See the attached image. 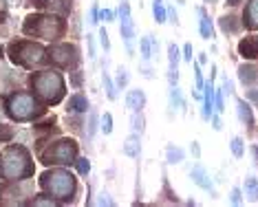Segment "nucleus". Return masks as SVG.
<instances>
[{
  "label": "nucleus",
  "instance_id": "1",
  "mask_svg": "<svg viewBox=\"0 0 258 207\" xmlns=\"http://www.w3.org/2000/svg\"><path fill=\"white\" fill-rule=\"evenodd\" d=\"M31 174H33V165L27 148L11 145V148H7L2 152V157H0V176L2 179L18 181V179H27Z\"/></svg>",
  "mask_w": 258,
  "mask_h": 207
},
{
  "label": "nucleus",
  "instance_id": "2",
  "mask_svg": "<svg viewBox=\"0 0 258 207\" xmlns=\"http://www.w3.org/2000/svg\"><path fill=\"white\" fill-rule=\"evenodd\" d=\"M31 86L38 92V97L47 101V104H58L64 97V79L55 70H45L31 77Z\"/></svg>",
  "mask_w": 258,
  "mask_h": 207
},
{
  "label": "nucleus",
  "instance_id": "3",
  "mask_svg": "<svg viewBox=\"0 0 258 207\" xmlns=\"http://www.w3.org/2000/svg\"><path fill=\"white\" fill-rule=\"evenodd\" d=\"M23 31L33 38L42 40H55L64 33V22L60 18L51 16H29L23 24Z\"/></svg>",
  "mask_w": 258,
  "mask_h": 207
},
{
  "label": "nucleus",
  "instance_id": "4",
  "mask_svg": "<svg viewBox=\"0 0 258 207\" xmlns=\"http://www.w3.org/2000/svg\"><path fill=\"white\" fill-rule=\"evenodd\" d=\"M40 183H42V187H45L47 192L53 194L55 198H62V201L71 198L73 192H75V179H73L67 170L45 172L42 179H40Z\"/></svg>",
  "mask_w": 258,
  "mask_h": 207
},
{
  "label": "nucleus",
  "instance_id": "5",
  "mask_svg": "<svg viewBox=\"0 0 258 207\" xmlns=\"http://www.w3.org/2000/svg\"><path fill=\"white\" fill-rule=\"evenodd\" d=\"M77 157V143L73 139H60L58 143H53L49 148V152L42 154V163L51 165V163H58V165H67L73 163Z\"/></svg>",
  "mask_w": 258,
  "mask_h": 207
},
{
  "label": "nucleus",
  "instance_id": "6",
  "mask_svg": "<svg viewBox=\"0 0 258 207\" xmlns=\"http://www.w3.org/2000/svg\"><path fill=\"white\" fill-rule=\"evenodd\" d=\"M9 53L11 60L20 66H33L45 60V48L40 44H31V42H18V44L14 42L9 46Z\"/></svg>",
  "mask_w": 258,
  "mask_h": 207
},
{
  "label": "nucleus",
  "instance_id": "7",
  "mask_svg": "<svg viewBox=\"0 0 258 207\" xmlns=\"http://www.w3.org/2000/svg\"><path fill=\"white\" fill-rule=\"evenodd\" d=\"M7 113H9L14 119L27 121V119H33V117H38V115H42L45 110L36 104L33 97L23 95V92H20V95H14L9 99V108H7Z\"/></svg>",
  "mask_w": 258,
  "mask_h": 207
},
{
  "label": "nucleus",
  "instance_id": "8",
  "mask_svg": "<svg viewBox=\"0 0 258 207\" xmlns=\"http://www.w3.org/2000/svg\"><path fill=\"white\" fill-rule=\"evenodd\" d=\"M49 55L58 66H73L77 62V48L73 44H58L49 51Z\"/></svg>",
  "mask_w": 258,
  "mask_h": 207
},
{
  "label": "nucleus",
  "instance_id": "9",
  "mask_svg": "<svg viewBox=\"0 0 258 207\" xmlns=\"http://www.w3.org/2000/svg\"><path fill=\"white\" fill-rule=\"evenodd\" d=\"M121 38H124L126 46L133 51V38H135V31H133V18H130V7L128 2H121Z\"/></svg>",
  "mask_w": 258,
  "mask_h": 207
},
{
  "label": "nucleus",
  "instance_id": "10",
  "mask_svg": "<svg viewBox=\"0 0 258 207\" xmlns=\"http://www.w3.org/2000/svg\"><path fill=\"white\" fill-rule=\"evenodd\" d=\"M238 53L247 60H256L258 57V40L254 38H245L238 42Z\"/></svg>",
  "mask_w": 258,
  "mask_h": 207
},
{
  "label": "nucleus",
  "instance_id": "11",
  "mask_svg": "<svg viewBox=\"0 0 258 207\" xmlns=\"http://www.w3.org/2000/svg\"><path fill=\"white\" fill-rule=\"evenodd\" d=\"M126 106H128L133 113H141V108L146 106V95L143 91H130L126 97Z\"/></svg>",
  "mask_w": 258,
  "mask_h": 207
},
{
  "label": "nucleus",
  "instance_id": "12",
  "mask_svg": "<svg viewBox=\"0 0 258 207\" xmlns=\"http://www.w3.org/2000/svg\"><path fill=\"white\" fill-rule=\"evenodd\" d=\"M245 24L249 29H258V0H249L247 11H245Z\"/></svg>",
  "mask_w": 258,
  "mask_h": 207
},
{
  "label": "nucleus",
  "instance_id": "13",
  "mask_svg": "<svg viewBox=\"0 0 258 207\" xmlns=\"http://www.w3.org/2000/svg\"><path fill=\"white\" fill-rule=\"evenodd\" d=\"M205 91V97H203V119H210V115H212V106H214V88L212 84H205L203 86Z\"/></svg>",
  "mask_w": 258,
  "mask_h": 207
},
{
  "label": "nucleus",
  "instance_id": "14",
  "mask_svg": "<svg viewBox=\"0 0 258 207\" xmlns=\"http://www.w3.org/2000/svg\"><path fill=\"white\" fill-rule=\"evenodd\" d=\"M139 150H141V145H139V137L137 135H130L128 139H126L121 152H124L126 157H139Z\"/></svg>",
  "mask_w": 258,
  "mask_h": 207
},
{
  "label": "nucleus",
  "instance_id": "15",
  "mask_svg": "<svg viewBox=\"0 0 258 207\" xmlns=\"http://www.w3.org/2000/svg\"><path fill=\"white\" fill-rule=\"evenodd\" d=\"M192 181H194L199 187H203V189H210L212 192V183H210V179H208V174H205V170L201 165H196L194 170H192Z\"/></svg>",
  "mask_w": 258,
  "mask_h": 207
},
{
  "label": "nucleus",
  "instance_id": "16",
  "mask_svg": "<svg viewBox=\"0 0 258 207\" xmlns=\"http://www.w3.org/2000/svg\"><path fill=\"white\" fill-rule=\"evenodd\" d=\"M236 110H238V119H240V121L247 123V126H252V123H254V113H252V108H249V104H245L243 99H238Z\"/></svg>",
  "mask_w": 258,
  "mask_h": 207
},
{
  "label": "nucleus",
  "instance_id": "17",
  "mask_svg": "<svg viewBox=\"0 0 258 207\" xmlns=\"http://www.w3.org/2000/svg\"><path fill=\"white\" fill-rule=\"evenodd\" d=\"M86 108H89V101H86V97L73 95L71 99H69V110H71V113H84Z\"/></svg>",
  "mask_w": 258,
  "mask_h": 207
},
{
  "label": "nucleus",
  "instance_id": "18",
  "mask_svg": "<svg viewBox=\"0 0 258 207\" xmlns=\"http://www.w3.org/2000/svg\"><path fill=\"white\" fill-rule=\"evenodd\" d=\"M245 194H247L252 201H258V179L256 176L249 174L247 179H245Z\"/></svg>",
  "mask_w": 258,
  "mask_h": 207
},
{
  "label": "nucleus",
  "instance_id": "19",
  "mask_svg": "<svg viewBox=\"0 0 258 207\" xmlns=\"http://www.w3.org/2000/svg\"><path fill=\"white\" fill-rule=\"evenodd\" d=\"M256 77H258V75H256V69H254V66H245V64H243V66L238 69V79H240L243 84H252Z\"/></svg>",
  "mask_w": 258,
  "mask_h": 207
},
{
  "label": "nucleus",
  "instance_id": "20",
  "mask_svg": "<svg viewBox=\"0 0 258 207\" xmlns=\"http://www.w3.org/2000/svg\"><path fill=\"white\" fill-rule=\"evenodd\" d=\"M201 35H203L205 40L214 38V29H212V22H210V18L205 16L203 11H201Z\"/></svg>",
  "mask_w": 258,
  "mask_h": 207
},
{
  "label": "nucleus",
  "instance_id": "21",
  "mask_svg": "<svg viewBox=\"0 0 258 207\" xmlns=\"http://www.w3.org/2000/svg\"><path fill=\"white\" fill-rule=\"evenodd\" d=\"M152 38L150 35H146V38H141V44H139V46H141V57L143 60H150L152 57Z\"/></svg>",
  "mask_w": 258,
  "mask_h": 207
},
{
  "label": "nucleus",
  "instance_id": "22",
  "mask_svg": "<svg viewBox=\"0 0 258 207\" xmlns=\"http://www.w3.org/2000/svg\"><path fill=\"white\" fill-rule=\"evenodd\" d=\"M152 13H155L157 22H165V9H164V4H161V0H155V4H152Z\"/></svg>",
  "mask_w": 258,
  "mask_h": 207
},
{
  "label": "nucleus",
  "instance_id": "23",
  "mask_svg": "<svg viewBox=\"0 0 258 207\" xmlns=\"http://www.w3.org/2000/svg\"><path fill=\"white\" fill-rule=\"evenodd\" d=\"M165 154H168V163H179V161L183 159V150L172 148V145H170V148L165 150Z\"/></svg>",
  "mask_w": 258,
  "mask_h": 207
},
{
  "label": "nucleus",
  "instance_id": "24",
  "mask_svg": "<svg viewBox=\"0 0 258 207\" xmlns=\"http://www.w3.org/2000/svg\"><path fill=\"white\" fill-rule=\"evenodd\" d=\"M232 154H234L236 159L243 157V139H240V137H234V139H232Z\"/></svg>",
  "mask_w": 258,
  "mask_h": 207
},
{
  "label": "nucleus",
  "instance_id": "25",
  "mask_svg": "<svg viewBox=\"0 0 258 207\" xmlns=\"http://www.w3.org/2000/svg\"><path fill=\"white\" fill-rule=\"evenodd\" d=\"M14 139V128L7 123H0V141H11Z\"/></svg>",
  "mask_w": 258,
  "mask_h": 207
},
{
  "label": "nucleus",
  "instance_id": "26",
  "mask_svg": "<svg viewBox=\"0 0 258 207\" xmlns=\"http://www.w3.org/2000/svg\"><path fill=\"white\" fill-rule=\"evenodd\" d=\"M102 130H104V135H111V132H113V115L111 113H104Z\"/></svg>",
  "mask_w": 258,
  "mask_h": 207
},
{
  "label": "nucleus",
  "instance_id": "27",
  "mask_svg": "<svg viewBox=\"0 0 258 207\" xmlns=\"http://www.w3.org/2000/svg\"><path fill=\"white\" fill-rule=\"evenodd\" d=\"M133 130L143 132V115L141 113H133Z\"/></svg>",
  "mask_w": 258,
  "mask_h": 207
},
{
  "label": "nucleus",
  "instance_id": "28",
  "mask_svg": "<svg viewBox=\"0 0 258 207\" xmlns=\"http://www.w3.org/2000/svg\"><path fill=\"white\" fill-rule=\"evenodd\" d=\"M168 57H170V66H177V62H179V48L174 46V44H170V46H168Z\"/></svg>",
  "mask_w": 258,
  "mask_h": 207
},
{
  "label": "nucleus",
  "instance_id": "29",
  "mask_svg": "<svg viewBox=\"0 0 258 207\" xmlns=\"http://www.w3.org/2000/svg\"><path fill=\"white\" fill-rule=\"evenodd\" d=\"M104 84H106L108 99H115V97H117V92H115V86H113V82H111V77H108V75H104Z\"/></svg>",
  "mask_w": 258,
  "mask_h": 207
},
{
  "label": "nucleus",
  "instance_id": "30",
  "mask_svg": "<svg viewBox=\"0 0 258 207\" xmlns=\"http://www.w3.org/2000/svg\"><path fill=\"white\" fill-rule=\"evenodd\" d=\"M77 170H80V174H89L91 163L86 161V159H77Z\"/></svg>",
  "mask_w": 258,
  "mask_h": 207
},
{
  "label": "nucleus",
  "instance_id": "31",
  "mask_svg": "<svg viewBox=\"0 0 258 207\" xmlns=\"http://www.w3.org/2000/svg\"><path fill=\"white\" fill-rule=\"evenodd\" d=\"M221 26L225 31H236V24H234V18H223L221 20Z\"/></svg>",
  "mask_w": 258,
  "mask_h": 207
},
{
  "label": "nucleus",
  "instance_id": "32",
  "mask_svg": "<svg viewBox=\"0 0 258 207\" xmlns=\"http://www.w3.org/2000/svg\"><path fill=\"white\" fill-rule=\"evenodd\" d=\"M99 42H102V46L104 48H106V51H108V48H111V42H108V33H106V31H99Z\"/></svg>",
  "mask_w": 258,
  "mask_h": 207
},
{
  "label": "nucleus",
  "instance_id": "33",
  "mask_svg": "<svg viewBox=\"0 0 258 207\" xmlns=\"http://www.w3.org/2000/svg\"><path fill=\"white\" fill-rule=\"evenodd\" d=\"M95 128H97V115H91V119H89V135H95Z\"/></svg>",
  "mask_w": 258,
  "mask_h": 207
},
{
  "label": "nucleus",
  "instance_id": "34",
  "mask_svg": "<svg viewBox=\"0 0 258 207\" xmlns=\"http://www.w3.org/2000/svg\"><path fill=\"white\" fill-rule=\"evenodd\" d=\"M170 99H172V106H183V101H181V97H179L177 88H172V95H170Z\"/></svg>",
  "mask_w": 258,
  "mask_h": 207
},
{
  "label": "nucleus",
  "instance_id": "35",
  "mask_svg": "<svg viewBox=\"0 0 258 207\" xmlns=\"http://www.w3.org/2000/svg\"><path fill=\"white\" fill-rule=\"evenodd\" d=\"M168 79H170V84H177V79H179V73H177V66H170V73H168Z\"/></svg>",
  "mask_w": 258,
  "mask_h": 207
},
{
  "label": "nucleus",
  "instance_id": "36",
  "mask_svg": "<svg viewBox=\"0 0 258 207\" xmlns=\"http://www.w3.org/2000/svg\"><path fill=\"white\" fill-rule=\"evenodd\" d=\"M194 77H196V88H203V77H201V69L199 66H194Z\"/></svg>",
  "mask_w": 258,
  "mask_h": 207
},
{
  "label": "nucleus",
  "instance_id": "37",
  "mask_svg": "<svg viewBox=\"0 0 258 207\" xmlns=\"http://www.w3.org/2000/svg\"><path fill=\"white\" fill-rule=\"evenodd\" d=\"M232 203H234V205H238V203H240V189L238 187L232 189Z\"/></svg>",
  "mask_w": 258,
  "mask_h": 207
},
{
  "label": "nucleus",
  "instance_id": "38",
  "mask_svg": "<svg viewBox=\"0 0 258 207\" xmlns=\"http://www.w3.org/2000/svg\"><path fill=\"white\" fill-rule=\"evenodd\" d=\"M216 110H218V113L225 110V108H223V92L221 91H218V95H216Z\"/></svg>",
  "mask_w": 258,
  "mask_h": 207
},
{
  "label": "nucleus",
  "instance_id": "39",
  "mask_svg": "<svg viewBox=\"0 0 258 207\" xmlns=\"http://www.w3.org/2000/svg\"><path fill=\"white\" fill-rule=\"evenodd\" d=\"M33 205H53V201H49V198H33Z\"/></svg>",
  "mask_w": 258,
  "mask_h": 207
},
{
  "label": "nucleus",
  "instance_id": "40",
  "mask_svg": "<svg viewBox=\"0 0 258 207\" xmlns=\"http://www.w3.org/2000/svg\"><path fill=\"white\" fill-rule=\"evenodd\" d=\"M126 82H128V75H126L124 69H119V86H124Z\"/></svg>",
  "mask_w": 258,
  "mask_h": 207
},
{
  "label": "nucleus",
  "instance_id": "41",
  "mask_svg": "<svg viewBox=\"0 0 258 207\" xmlns=\"http://www.w3.org/2000/svg\"><path fill=\"white\" fill-rule=\"evenodd\" d=\"M183 51H186V55H183V57H186L188 62H192V44H186V48H183Z\"/></svg>",
  "mask_w": 258,
  "mask_h": 207
},
{
  "label": "nucleus",
  "instance_id": "42",
  "mask_svg": "<svg viewBox=\"0 0 258 207\" xmlns=\"http://www.w3.org/2000/svg\"><path fill=\"white\" fill-rule=\"evenodd\" d=\"M91 24H97V7L91 9Z\"/></svg>",
  "mask_w": 258,
  "mask_h": 207
},
{
  "label": "nucleus",
  "instance_id": "43",
  "mask_svg": "<svg viewBox=\"0 0 258 207\" xmlns=\"http://www.w3.org/2000/svg\"><path fill=\"white\" fill-rule=\"evenodd\" d=\"M71 82H73V86H80V82H82V75H80V73H75V75H73V77H71Z\"/></svg>",
  "mask_w": 258,
  "mask_h": 207
},
{
  "label": "nucleus",
  "instance_id": "44",
  "mask_svg": "<svg viewBox=\"0 0 258 207\" xmlns=\"http://www.w3.org/2000/svg\"><path fill=\"white\" fill-rule=\"evenodd\" d=\"M102 20H113V11H102Z\"/></svg>",
  "mask_w": 258,
  "mask_h": 207
},
{
  "label": "nucleus",
  "instance_id": "45",
  "mask_svg": "<svg viewBox=\"0 0 258 207\" xmlns=\"http://www.w3.org/2000/svg\"><path fill=\"white\" fill-rule=\"evenodd\" d=\"M192 152H194V157H199V154H201V148H199L196 143H192Z\"/></svg>",
  "mask_w": 258,
  "mask_h": 207
},
{
  "label": "nucleus",
  "instance_id": "46",
  "mask_svg": "<svg viewBox=\"0 0 258 207\" xmlns=\"http://www.w3.org/2000/svg\"><path fill=\"white\" fill-rule=\"evenodd\" d=\"M214 128H216V130H221V119H218V117L214 119Z\"/></svg>",
  "mask_w": 258,
  "mask_h": 207
},
{
  "label": "nucleus",
  "instance_id": "47",
  "mask_svg": "<svg viewBox=\"0 0 258 207\" xmlns=\"http://www.w3.org/2000/svg\"><path fill=\"white\" fill-rule=\"evenodd\" d=\"M238 2H240V0H227V4H232V7H236Z\"/></svg>",
  "mask_w": 258,
  "mask_h": 207
},
{
  "label": "nucleus",
  "instance_id": "48",
  "mask_svg": "<svg viewBox=\"0 0 258 207\" xmlns=\"http://www.w3.org/2000/svg\"><path fill=\"white\" fill-rule=\"evenodd\" d=\"M254 157H256V163H258V148H254Z\"/></svg>",
  "mask_w": 258,
  "mask_h": 207
},
{
  "label": "nucleus",
  "instance_id": "49",
  "mask_svg": "<svg viewBox=\"0 0 258 207\" xmlns=\"http://www.w3.org/2000/svg\"><path fill=\"white\" fill-rule=\"evenodd\" d=\"M2 20H5V13H0V22H2Z\"/></svg>",
  "mask_w": 258,
  "mask_h": 207
},
{
  "label": "nucleus",
  "instance_id": "50",
  "mask_svg": "<svg viewBox=\"0 0 258 207\" xmlns=\"http://www.w3.org/2000/svg\"><path fill=\"white\" fill-rule=\"evenodd\" d=\"M0 53H2V46H0Z\"/></svg>",
  "mask_w": 258,
  "mask_h": 207
},
{
  "label": "nucleus",
  "instance_id": "51",
  "mask_svg": "<svg viewBox=\"0 0 258 207\" xmlns=\"http://www.w3.org/2000/svg\"><path fill=\"white\" fill-rule=\"evenodd\" d=\"M210 2H212V0H210Z\"/></svg>",
  "mask_w": 258,
  "mask_h": 207
}]
</instances>
